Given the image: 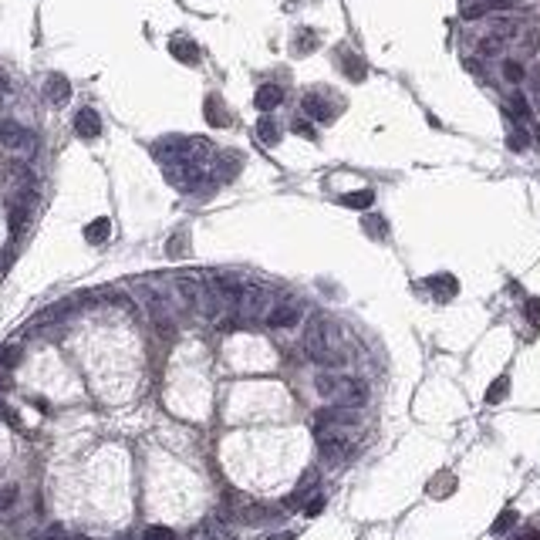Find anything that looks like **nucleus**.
I'll use <instances>...</instances> for the list:
<instances>
[{"label":"nucleus","mask_w":540,"mask_h":540,"mask_svg":"<svg viewBox=\"0 0 540 540\" xmlns=\"http://www.w3.org/2000/svg\"><path fill=\"white\" fill-rule=\"evenodd\" d=\"M506 388H510V378H506V375H500L497 381H493V385L486 388V402H490V406L503 402V399H506Z\"/></svg>","instance_id":"22"},{"label":"nucleus","mask_w":540,"mask_h":540,"mask_svg":"<svg viewBox=\"0 0 540 540\" xmlns=\"http://www.w3.org/2000/svg\"><path fill=\"white\" fill-rule=\"evenodd\" d=\"M270 540H294V534H277V537H270Z\"/></svg>","instance_id":"39"},{"label":"nucleus","mask_w":540,"mask_h":540,"mask_svg":"<svg viewBox=\"0 0 540 540\" xmlns=\"http://www.w3.org/2000/svg\"><path fill=\"white\" fill-rule=\"evenodd\" d=\"M274 307V297L267 287H257V284H244V291L237 297V311L247 314V318H267V311Z\"/></svg>","instance_id":"5"},{"label":"nucleus","mask_w":540,"mask_h":540,"mask_svg":"<svg viewBox=\"0 0 540 540\" xmlns=\"http://www.w3.org/2000/svg\"><path fill=\"white\" fill-rule=\"evenodd\" d=\"M537 41H540V34H537V31H530V34L524 38V51H527V54H530V51H537Z\"/></svg>","instance_id":"37"},{"label":"nucleus","mask_w":540,"mask_h":540,"mask_svg":"<svg viewBox=\"0 0 540 540\" xmlns=\"http://www.w3.org/2000/svg\"><path fill=\"white\" fill-rule=\"evenodd\" d=\"M503 78H506L510 84H520L524 78H527V71H524V64H520V61L506 58V61H503Z\"/></svg>","instance_id":"23"},{"label":"nucleus","mask_w":540,"mask_h":540,"mask_svg":"<svg viewBox=\"0 0 540 540\" xmlns=\"http://www.w3.org/2000/svg\"><path fill=\"white\" fill-rule=\"evenodd\" d=\"M183 247H186V233H176V237L166 244V253L169 257H176V253H183Z\"/></svg>","instance_id":"33"},{"label":"nucleus","mask_w":540,"mask_h":540,"mask_svg":"<svg viewBox=\"0 0 540 540\" xmlns=\"http://www.w3.org/2000/svg\"><path fill=\"white\" fill-rule=\"evenodd\" d=\"M17 500H21V490H17V486H0V513L14 510Z\"/></svg>","instance_id":"25"},{"label":"nucleus","mask_w":540,"mask_h":540,"mask_svg":"<svg viewBox=\"0 0 540 540\" xmlns=\"http://www.w3.org/2000/svg\"><path fill=\"white\" fill-rule=\"evenodd\" d=\"M257 139H260L263 145H277V142H281V125L274 122L270 115H263V119L257 122Z\"/></svg>","instance_id":"15"},{"label":"nucleus","mask_w":540,"mask_h":540,"mask_svg":"<svg viewBox=\"0 0 540 540\" xmlns=\"http://www.w3.org/2000/svg\"><path fill=\"white\" fill-rule=\"evenodd\" d=\"M490 34H497L500 41H513V38L520 34V24H517V21H510V17H497V21H493V27H490Z\"/></svg>","instance_id":"18"},{"label":"nucleus","mask_w":540,"mask_h":540,"mask_svg":"<svg viewBox=\"0 0 540 540\" xmlns=\"http://www.w3.org/2000/svg\"><path fill=\"white\" fill-rule=\"evenodd\" d=\"M341 68H344V75H348L351 82H362V78H365V61H362L358 54H351V51L341 54Z\"/></svg>","instance_id":"16"},{"label":"nucleus","mask_w":540,"mask_h":540,"mask_svg":"<svg viewBox=\"0 0 540 540\" xmlns=\"http://www.w3.org/2000/svg\"><path fill=\"white\" fill-rule=\"evenodd\" d=\"M207 122L209 125H226V122H230V115H226V108L220 105V98H216V95H209V98H207Z\"/></svg>","instance_id":"19"},{"label":"nucleus","mask_w":540,"mask_h":540,"mask_svg":"<svg viewBox=\"0 0 540 540\" xmlns=\"http://www.w3.org/2000/svg\"><path fill=\"white\" fill-rule=\"evenodd\" d=\"M301 348H304V355H307L314 365L331 368V365L341 362V348H338V341H334V328L325 321V318H314V321L304 328Z\"/></svg>","instance_id":"2"},{"label":"nucleus","mask_w":540,"mask_h":540,"mask_svg":"<svg viewBox=\"0 0 540 540\" xmlns=\"http://www.w3.org/2000/svg\"><path fill=\"white\" fill-rule=\"evenodd\" d=\"M294 132H297V135H304V139H311V142L318 139V135H314V128H311V122H307V119H294Z\"/></svg>","instance_id":"32"},{"label":"nucleus","mask_w":540,"mask_h":540,"mask_svg":"<svg viewBox=\"0 0 540 540\" xmlns=\"http://www.w3.org/2000/svg\"><path fill=\"white\" fill-rule=\"evenodd\" d=\"M480 3H483L486 10H510L517 0H480Z\"/></svg>","instance_id":"36"},{"label":"nucleus","mask_w":540,"mask_h":540,"mask_svg":"<svg viewBox=\"0 0 540 540\" xmlns=\"http://www.w3.org/2000/svg\"><path fill=\"white\" fill-rule=\"evenodd\" d=\"M314 44H318L314 31H301V34L294 38V51H297V54H304V51H314Z\"/></svg>","instance_id":"27"},{"label":"nucleus","mask_w":540,"mask_h":540,"mask_svg":"<svg viewBox=\"0 0 540 540\" xmlns=\"http://www.w3.org/2000/svg\"><path fill=\"white\" fill-rule=\"evenodd\" d=\"M527 318H530V325H540V297L527 301Z\"/></svg>","instance_id":"34"},{"label":"nucleus","mask_w":540,"mask_h":540,"mask_svg":"<svg viewBox=\"0 0 540 540\" xmlns=\"http://www.w3.org/2000/svg\"><path fill=\"white\" fill-rule=\"evenodd\" d=\"M108 233H112V220H108V216H98V220H91V223L84 226V240H88V244H105Z\"/></svg>","instance_id":"14"},{"label":"nucleus","mask_w":540,"mask_h":540,"mask_svg":"<svg viewBox=\"0 0 540 540\" xmlns=\"http://www.w3.org/2000/svg\"><path fill=\"white\" fill-rule=\"evenodd\" d=\"M75 132H78L82 139H98V135H102V115H98L95 108H78V115H75Z\"/></svg>","instance_id":"11"},{"label":"nucleus","mask_w":540,"mask_h":540,"mask_svg":"<svg viewBox=\"0 0 540 540\" xmlns=\"http://www.w3.org/2000/svg\"><path fill=\"white\" fill-rule=\"evenodd\" d=\"M530 82H534V95H537V102H540V68H534V75H530Z\"/></svg>","instance_id":"38"},{"label":"nucleus","mask_w":540,"mask_h":540,"mask_svg":"<svg viewBox=\"0 0 540 540\" xmlns=\"http://www.w3.org/2000/svg\"><path fill=\"white\" fill-rule=\"evenodd\" d=\"M163 172H166L169 183H172L176 189H183V193H196V189L209 179V166H203V163H189V159L166 163Z\"/></svg>","instance_id":"3"},{"label":"nucleus","mask_w":540,"mask_h":540,"mask_svg":"<svg viewBox=\"0 0 540 540\" xmlns=\"http://www.w3.org/2000/svg\"><path fill=\"white\" fill-rule=\"evenodd\" d=\"M321 510H325V497H321V493H318V497H311V503L304 506V513H307V517H318Z\"/></svg>","instance_id":"35"},{"label":"nucleus","mask_w":540,"mask_h":540,"mask_svg":"<svg viewBox=\"0 0 540 540\" xmlns=\"http://www.w3.org/2000/svg\"><path fill=\"white\" fill-rule=\"evenodd\" d=\"M425 287L432 291L436 301H453V297L459 294V281L453 277V274H436V277L425 281Z\"/></svg>","instance_id":"10"},{"label":"nucleus","mask_w":540,"mask_h":540,"mask_svg":"<svg viewBox=\"0 0 540 540\" xmlns=\"http://www.w3.org/2000/svg\"><path fill=\"white\" fill-rule=\"evenodd\" d=\"M372 203H375L372 189H358V193H344L341 196V207H348V209H368Z\"/></svg>","instance_id":"17"},{"label":"nucleus","mask_w":540,"mask_h":540,"mask_svg":"<svg viewBox=\"0 0 540 540\" xmlns=\"http://www.w3.org/2000/svg\"><path fill=\"white\" fill-rule=\"evenodd\" d=\"M135 294H139V301L145 304V311H149V318L156 321V328L166 331V334L172 331V307H169L166 294H159L156 287H149V284H142Z\"/></svg>","instance_id":"4"},{"label":"nucleus","mask_w":540,"mask_h":540,"mask_svg":"<svg viewBox=\"0 0 540 540\" xmlns=\"http://www.w3.org/2000/svg\"><path fill=\"white\" fill-rule=\"evenodd\" d=\"M365 230H368L372 237H388V223H385L381 216H365Z\"/></svg>","instance_id":"29"},{"label":"nucleus","mask_w":540,"mask_h":540,"mask_svg":"<svg viewBox=\"0 0 540 540\" xmlns=\"http://www.w3.org/2000/svg\"><path fill=\"white\" fill-rule=\"evenodd\" d=\"M44 98L51 102V105H64L68 98H71V82L64 78V75H47V82H44Z\"/></svg>","instance_id":"9"},{"label":"nucleus","mask_w":540,"mask_h":540,"mask_svg":"<svg viewBox=\"0 0 540 540\" xmlns=\"http://www.w3.org/2000/svg\"><path fill=\"white\" fill-rule=\"evenodd\" d=\"M7 88H10V84H7V82H3V78H0V91H7Z\"/></svg>","instance_id":"40"},{"label":"nucleus","mask_w":540,"mask_h":540,"mask_svg":"<svg viewBox=\"0 0 540 540\" xmlns=\"http://www.w3.org/2000/svg\"><path fill=\"white\" fill-rule=\"evenodd\" d=\"M506 145H510L513 152H524V149L530 145V132H527L524 125H513V132L506 135Z\"/></svg>","instance_id":"21"},{"label":"nucleus","mask_w":540,"mask_h":540,"mask_svg":"<svg viewBox=\"0 0 540 540\" xmlns=\"http://www.w3.org/2000/svg\"><path fill=\"white\" fill-rule=\"evenodd\" d=\"M281 102H284V88H281V84H260V88H257V95H253V105H257L263 115H267V112H274Z\"/></svg>","instance_id":"12"},{"label":"nucleus","mask_w":540,"mask_h":540,"mask_svg":"<svg viewBox=\"0 0 540 540\" xmlns=\"http://www.w3.org/2000/svg\"><path fill=\"white\" fill-rule=\"evenodd\" d=\"M142 540H176V534H172L169 527H149V530L142 534Z\"/></svg>","instance_id":"30"},{"label":"nucleus","mask_w":540,"mask_h":540,"mask_svg":"<svg viewBox=\"0 0 540 540\" xmlns=\"http://www.w3.org/2000/svg\"><path fill=\"white\" fill-rule=\"evenodd\" d=\"M301 321V304H294V301H281V304H274L270 311H267V325L270 328H294Z\"/></svg>","instance_id":"7"},{"label":"nucleus","mask_w":540,"mask_h":540,"mask_svg":"<svg viewBox=\"0 0 540 540\" xmlns=\"http://www.w3.org/2000/svg\"><path fill=\"white\" fill-rule=\"evenodd\" d=\"M0 145H3L7 152H31V149L38 145V139H34V132H27L21 122L3 119V122H0Z\"/></svg>","instance_id":"6"},{"label":"nucleus","mask_w":540,"mask_h":540,"mask_svg":"<svg viewBox=\"0 0 540 540\" xmlns=\"http://www.w3.org/2000/svg\"><path fill=\"white\" fill-rule=\"evenodd\" d=\"M314 388H318V395H325L328 402L341 406V409H362V406L368 402V385H365L362 378L321 372L314 378Z\"/></svg>","instance_id":"1"},{"label":"nucleus","mask_w":540,"mask_h":540,"mask_svg":"<svg viewBox=\"0 0 540 540\" xmlns=\"http://www.w3.org/2000/svg\"><path fill=\"white\" fill-rule=\"evenodd\" d=\"M513 524H517V510H503L497 517V524H493V534H506Z\"/></svg>","instance_id":"28"},{"label":"nucleus","mask_w":540,"mask_h":540,"mask_svg":"<svg viewBox=\"0 0 540 540\" xmlns=\"http://www.w3.org/2000/svg\"><path fill=\"white\" fill-rule=\"evenodd\" d=\"M169 54H172L176 61H183V64H196V61H200V47L189 41V38H172V41H169Z\"/></svg>","instance_id":"13"},{"label":"nucleus","mask_w":540,"mask_h":540,"mask_svg":"<svg viewBox=\"0 0 540 540\" xmlns=\"http://www.w3.org/2000/svg\"><path fill=\"white\" fill-rule=\"evenodd\" d=\"M503 47H506V41H500L497 34H486V38H480V44H476L480 58H497V54H503Z\"/></svg>","instance_id":"20"},{"label":"nucleus","mask_w":540,"mask_h":540,"mask_svg":"<svg viewBox=\"0 0 540 540\" xmlns=\"http://www.w3.org/2000/svg\"><path fill=\"white\" fill-rule=\"evenodd\" d=\"M17 362H21V348H17V344H10V348L0 351V368H3V372H10Z\"/></svg>","instance_id":"26"},{"label":"nucleus","mask_w":540,"mask_h":540,"mask_svg":"<svg viewBox=\"0 0 540 540\" xmlns=\"http://www.w3.org/2000/svg\"><path fill=\"white\" fill-rule=\"evenodd\" d=\"M506 105H510V112H513V115H517V119H524V122H527V119H530V102H527V98H524V95H520V91H513V95H510V102H506Z\"/></svg>","instance_id":"24"},{"label":"nucleus","mask_w":540,"mask_h":540,"mask_svg":"<svg viewBox=\"0 0 540 540\" xmlns=\"http://www.w3.org/2000/svg\"><path fill=\"white\" fill-rule=\"evenodd\" d=\"M483 14H490V10H486V7H483L480 0H476V3H466V7H462V17H466V21H480Z\"/></svg>","instance_id":"31"},{"label":"nucleus","mask_w":540,"mask_h":540,"mask_svg":"<svg viewBox=\"0 0 540 540\" xmlns=\"http://www.w3.org/2000/svg\"><path fill=\"white\" fill-rule=\"evenodd\" d=\"M301 108H304V115H307V119H314V122H331V119H334L331 102H328L325 95H318V91L304 95V98H301Z\"/></svg>","instance_id":"8"}]
</instances>
